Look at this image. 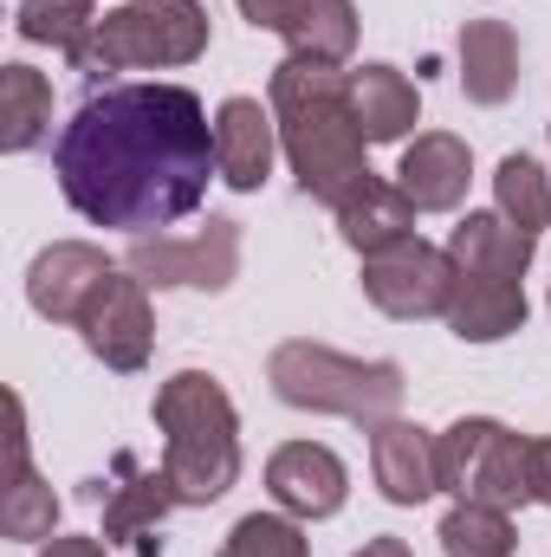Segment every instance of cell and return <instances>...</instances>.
<instances>
[{"label": "cell", "mask_w": 551, "mask_h": 557, "mask_svg": "<svg viewBox=\"0 0 551 557\" xmlns=\"http://www.w3.org/2000/svg\"><path fill=\"white\" fill-rule=\"evenodd\" d=\"M0 539H13V545H46V539H59V499H52V486L33 473V447H26V409H20V396H13V441H7Z\"/></svg>", "instance_id": "obj_17"}, {"label": "cell", "mask_w": 551, "mask_h": 557, "mask_svg": "<svg viewBox=\"0 0 551 557\" xmlns=\"http://www.w3.org/2000/svg\"><path fill=\"white\" fill-rule=\"evenodd\" d=\"M539 234L513 227L500 208H474L454 234H448V331L461 344H500L513 331H526V273H532Z\"/></svg>", "instance_id": "obj_3"}, {"label": "cell", "mask_w": 551, "mask_h": 557, "mask_svg": "<svg viewBox=\"0 0 551 557\" xmlns=\"http://www.w3.org/2000/svg\"><path fill=\"white\" fill-rule=\"evenodd\" d=\"M46 131H52V78L33 72L26 59L0 65V149L26 156L46 143Z\"/></svg>", "instance_id": "obj_21"}, {"label": "cell", "mask_w": 551, "mask_h": 557, "mask_svg": "<svg viewBox=\"0 0 551 557\" xmlns=\"http://www.w3.org/2000/svg\"><path fill=\"white\" fill-rule=\"evenodd\" d=\"M351 104H357V124L370 143H403L421 117V98L396 65H357L351 72Z\"/></svg>", "instance_id": "obj_20"}, {"label": "cell", "mask_w": 551, "mask_h": 557, "mask_svg": "<svg viewBox=\"0 0 551 557\" xmlns=\"http://www.w3.org/2000/svg\"><path fill=\"white\" fill-rule=\"evenodd\" d=\"M98 7L91 0H20V13H13V33L26 39V46H52L65 65H78L85 52H91V39H98Z\"/></svg>", "instance_id": "obj_22"}, {"label": "cell", "mask_w": 551, "mask_h": 557, "mask_svg": "<svg viewBox=\"0 0 551 557\" xmlns=\"http://www.w3.org/2000/svg\"><path fill=\"white\" fill-rule=\"evenodd\" d=\"M221 557H311V545H305L298 519H285V512H247L221 539Z\"/></svg>", "instance_id": "obj_26"}, {"label": "cell", "mask_w": 551, "mask_h": 557, "mask_svg": "<svg viewBox=\"0 0 551 557\" xmlns=\"http://www.w3.org/2000/svg\"><path fill=\"white\" fill-rule=\"evenodd\" d=\"M285 46H292V59H305V65H351V52H357V0H305V13L279 33Z\"/></svg>", "instance_id": "obj_23"}, {"label": "cell", "mask_w": 551, "mask_h": 557, "mask_svg": "<svg viewBox=\"0 0 551 557\" xmlns=\"http://www.w3.org/2000/svg\"><path fill=\"white\" fill-rule=\"evenodd\" d=\"M461 91L480 111H493L519 91V33L506 20H467L461 26Z\"/></svg>", "instance_id": "obj_19"}, {"label": "cell", "mask_w": 551, "mask_h": 557, "mask_svg": "<svg viewBox=\"0 0 551 557\" xmlns=\"http://www.w3.org/2000/svg\"><path fill=\"white\" fill-rule=\"evenodd\" d=\"M52 175L72 214L143 240L201 208L221 175L215 124L188 85H105L59 131Z\"/></svg>", "instance_id": "obj_1"}, {"label": "cell", "mask_w": 551, "mask_h": 557, "mask_svg": "<svg viewBox=\"0 0 551 557\" xmlns=\"http://www.w3.org/2000/svg\"><path fill=\"white\" fill-rule=\"evenodd\" d=\"M78 337H85V350H91L105 370L137 376L143 363H149V350H156L149 285H143L131 267H118V273L91 292V305H85V318H78Z\"/></svg>", "instance_id": "obj_9"}, {"label": "cell", "mask_w": 551, "mask_h": 557, "mask_svg": "<svg viewBox=\"0 0 551 557\" xmlns=\"http://www.w3.org/2000/svg\"><path fill=\"white\" fill-rule=\"evenodd\" d=\"M546 305H551V298H546Z\"/></svg>", "instance_id": "obj_31"}, {"label": "cell", "mask_w": 551, "mask_h": 557, "mask_svg": "<svg viewBox=\"0 0 551 557\" xmlns=\"http://www.w3.org/2000/svg\"><path fill=\"white\" fill-rule=\"evenodd\" d=\"M273 156H279V124H273V104L260 98H228L215 111V162H221V182L234 195H260L267 175H273Z\"/></svg>", "instance_id": "obj_14"}, {"label": "cell", "mask_w": 551, "mask_h": 557, "mask_svg": "<svg viewBox=\"0 0 551 557\" xmlns=\"http://www.w3.org/2000/svg\"><path fill=\"white\" fill-rule=\"evenodd\" d=\"M434 539H441V552L448 557H513L519 552V525H513V512H500V506H474V499H454Z\"/></svg>", "instance_id": "obj_24"}, {"label": "cell", "mask_w": 551, "mask_h": 557, "mask_svg": "<svg viewBox=\"0 0 551 557\" xmlns=\"http://www.w3.org/2000/svg\"><path fill=\"white\" fill-rule=\"evenodd\" d=\"M241 7V20L254 26V33H285L298 13H305V0H234Z\"/></svg>", "instance_id": "obj_27"}, {"label": "cell", "mask_w": 551, "mask_h": 557, "mask_svg": "<svg viewBox=\"0 0 551 557\" xmlns=\"http://www.w3.org/2000/svg\"><path fill=\"white\" fill-rule=\"evenodd\" d=\"M124 267L149 292H228L241 273V221L208 214L188 234H143V240H131Z\"/></svg>", "instance_id": "obj_8"}, {"label": "cell", "mask_w": 551, "mask_h": 557, "mask_svg": "<svg viewBox=\"0 0 551 557\" xmlns=\"http://www.w3.org/2000/svg\"><path fill=\"white\" fill-rule=\"evenodd\" d=\"M111 273H118V267L105 260V247H91V240H52V247L26 267V305H33L39 318H52V324H78L85 305H91V292Z\"/></svg>", "instance_id": "obj_13"}, {"label": "cell", "mask_w": 551, "mask_h": 557, "mask_svg": "<svg viewBox=\"0 0 551 557\" xmlns=\"http://www.w3.org/2000/svg\"><path fill=\"white\" fill-rule=\"evenodd\" d=\"M156 428H162V473L175 506H215L241 480V416L208 370H175L156 389Z\"/></svg>", "instance_id": "obj_4"}, {"label": "cell", "mask_w": 551, "mask_h": 557, "mask_svg": "<svg viewBox=\"0 0 551 557\" xmlns=\"http://www.w3.org/2000/svg\"><path fill=\"white\" fill-rule=\"evenodd\" d=\"M331 214H338V234H344V247H351L357 260L415 240V201L396 188V182H383V175H364Z\"/></svg>", "instance_id": "obj_18"}, {"label": "cell", "mask_w": 551, "mask_h": 557, "mask_svg": "<svg viewBox=\"0 0 551 557\" xmlns=\"http://www.w3.org/2000/svg\"><path fill=\"white\" fill-rule=\"evenodd\" d=\"M267 493L285 519L298 525H318V519H338L344 499H351V467L325 447V441H285L267 460Z\"/></svg>", "instance_id": "obj_12"}, {"label": "cell", "mask_w": 551, "mask_h": 557, "mask_svg": "<svg viewBox=\"0 0 551 557\" xmlns=\"http://www.w3.org/2000/svg\"><path fill=\"white\" fill-rule=\"evenodd\" d=\"M448 285H454V267H448V247H428L421 234L390 247V253H370L364 260V298L396 318V324H421V318H448Z\"/></svg>", "instance_id": "obj_10"}, {"label": "cell", "mask_w": 551, "mask_h": 557, "mask_svg": "<svg viewBox=\"0 0 551 557\" xmlns=\"http://www.w3.org/2000/svg\"><path fill=\"white\" fill-rule=\"evenodd\" d=\"M208 52V7L201 0H124L98 20L91 52L72 65L85 78L111 72H175Z\"/></svg>", "instance_id": "obj_6"}, {"label": "cell", "mask_w": 551, "mask_h": 557, "mask_svg": "<svg viewBox=\"0 0 551 557\" xmlns=\"http://www.w3.org/2000/svg\"><path fill=\"white\" fill-rule=\"evenodd\" d=\"M474 182V149L454 131H421L396 162V188L415 201V214H454Z\"/></svg>", "instance_id": "obj_16"}, {"label": "cell", "mask_w": 551, "mask_h": 557, "mask_svg": "<svg viewBox=\"0 0 551 557\" xmlns=\"http://www.w3.org/2000/svg\"><path fill=\"white\" fill-rule=\"evenodd\" d=\"M493 208H500L513 227H526V234H546L551 227V175L526 156V149L500 156V169H493Z\"/></svg>", "instance_id": "obj_25"}, {"label": "cell", "mask_w": 551, "mask_h": 557, "mask_svg": "<svg viewBox=\"0 0 551 557\" xmlns=\"http://www.w3.org/2000/svg\"><path fill=\"white\" fill-rule=\"evenodd\" d=\"M526 493H532V506H551V434L526 441Z\"/></svg>", "instance_id": "obj_28"}, {"label": "cell", "mask_w": 551, "mask_h": 557, "mask_svg": "<svg viewBox=\"0 0 551 557\" xmlns=\"http://www.w3.org/2000/svg\"><path fill=\"white\" fill-rule=\"evenodd\" d=\"M351 557H415L403 539H364V552H351Z\"/></svg>", "instance_id": "obj_30"}, {"label": "cell", "mask_w": 551, "mask_h": 557, "mask_svg": "<svg viewBox=\"0 0 551 557\" xmlns=\"http://www.w3.org/2000/svg\"><path fill=\"white\" fill-rule=\"evenodd\" d=\"M434 460H441V493L474 499V506H500L519 512L526 493V434H513L493 416H461L454 428L434 434Z\"/></svg>", "instance_id": "obj_7"}, {"label": "cell", "mask_w": 551, "mask_h": 557, "mask_svg": "<svg viewBox=\"0 0 551 557\" xmlns=\"http://www.w3.org/2000/svg\"><path fill=\"white\" fill-rule=\"evenodd\" d=\"M98 506H105V545L131 557H162V519L175 512V493H169V473L162 467H137V454H118L111 467V486H98Z\"/></svg>", "instance_id": "obj_11"}, {"label": "cell", "mask_w": 551, "mask_h": 557, "mask_svg": "<svg viewBox=\"0 0 551 557\" xmlns=\"http://www.w3.org/2000/svg\"><path fill=\"white\" fill-rule=\"evenodd\" d=\"M267 104H273L279 149L292 162L298 195L338 208L370 175V137L357 124V104H351V72L285 59L267 78Z\"/></svg>", "instance_id": "obj_2"}, {"label": "cell", "mask_w": 551, "mask_h": 557, "mask_svg": "<svg viewBox=\"0 0 551 557\" xmlns=\"http://www.w3.org/2000/svg\"><path fill=\"white\" fill-rule=\"evenodd\" d=\"M370 473L390 506H421L441 493V460H434V428L421 421H383L370 428Z\"/></svg>", "instance_id": "obj_15"}, {"label": "cell", "mask_w": 551, "mask_h": 557, "mask_svg": "<svg viewBox=\"0 0 551 557\" xmlns=\"http://www.w3.org/2000/svg\"><path fill=\"white\" fill-rule=\"evenodd\" d=\"M267 383H273V396L285 409L338 416V421H357V428L396 421L403 396H409L403 363H390V357H344V350L311 344V337H285L279 344L267 357Z\"/></svg>", "instance_id": "obj_5"}, {"label": "cell", "mask_w": 551, "mask_h": 557, "mask_svg": "<svg viewBox=\"0 0 551 557\" xmlns=\"http://www.w3.org/2000/svg\"><path fill=\"white\" fill-rule=\"evenodd\" d=\"M39 557H111V545H98V539H65V532H59V539L39 545Z\"/></svg>", "instance_id": "obj_29"}]
</instances>
